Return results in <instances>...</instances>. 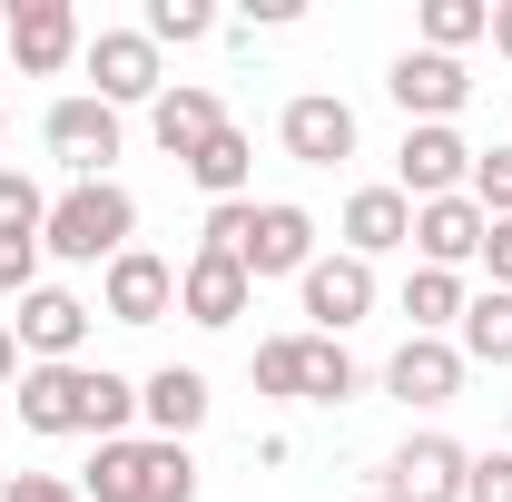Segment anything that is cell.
<instances>
[{
	"mask_svg": "<svg viewBox=\"0 0 512 502\" xmlns=\"http://www.w3.org/2000/svg\"><path fill=\"white\" fill-rule=\"evenodd\" d=\"M473 207H483V217H512V148H473Z\"/></svg>",
	"mask_w": 512,
	"mask_h": 502,
	"instance_id": "29",
	"label": "cell"
},
{
	"mask_svg": "<svg viewBox=\"0 0 512 502\" xmlns=\"http://www.w3.org/2000/svg\"><path fill=\"white\" fill-rule=\"evenodd\" d=\"M188 178L207 188V207L247 197V178H256V148H247V128H217V138H207V148L188 158Z\"/></svg>",
	"mask_w": 512,
	"mask_h": 502,
	"instance_id": "21",
	"label": "cell"
},
{
	"mask_svg": "<svg viewBox=\"0 0 512 502\" xmlns=\"http://www.w3.org/2000/svg\"><path fill=\"white\" fill-rule=\"evenodd\" d=\"M306 384V335H266L256 345V394H296Z\"/></svg>",
	"mask_w": 512,
	"mask_h": 502,
	"instance_id": "28",
	"label": "cell"
},
{
	"mask_svg": "<svg viewBox=\"0 0 512 502\" xmlns=\"http://www.w3.org/2000/svg\"><path fill=\"white\" fill-rule=\"evenodd\" d=\"M79 60H89V79H99V99H109V109L158 99V89H168V79H158V40H148V30H99Z\"/></svg>",
	"mask_w": 512,
	"mask_h": 502,
	"instance_id": "9",
	"label": "cell"
},
{
	"mask_svg": "<svg viewBox=\"0 0 512 502\" xmlns=\"http://www.w3.org/2000/svg\"><path fill=\"white\" fill-rule=\"evenodd\" d=\"M463 502H512V453H483L463 473Z\"/></svg>",
	"mask_w": 512,
	"mask_h": 502,
	"instance_id": "32",
	"label": "cell"
},
{
	"mask_svg": "<svg viewBox=\"0 0 512 502\" xmlns=\"http://www.w3.org/2000/svg\"><path fill=\"white\" fill-rule=\"evenodd\" d=\"M148 128H158V148H168V158L188 168L197 148H207V138L227 128V109H217V89H197V79H178V89H158V99H148Z\"/></svg>",
	"mask_w": 512,
	"mask_h": 502,
	"instance_id": "18",
	"label": "cell"
},
{
	"mask_svg": "<svg viewBox=\"0 0 512 502\" xmlns=\"http://www.w3.org/2000/svg\"><path fill=\"white\" fill-rule=\"evenodd\" d=\"M276 138H286V158H306V168H345V158H355V109L325 99V89H306V99H286Z\"/></svg>",
	"mask_w": 512,
	"mask_h": 502,
	"instance_id": "12",
	"label": "cell"
},
{
	"mask_svg": "<svg viewBox=\"0 0 512 502\" xmlns=\"http://www.w3.org/2000/svg\"><path fill=\"white\" fill-rule=\"evenodd\" d=\"M79 502H197V463L188 443H99Z\"/></svg>",
	"mask_w": 512,
	"mask_h": 502,
	"instance_id": "2",
	"label": "cell"
},
{
	"mask_svg": "<svg viewBox=\"0 0 512 502\" xmlns=\"http://www.w3.org/2000/svg\"><path fill=\"white\" fill-rule=\"evenodd\" d=\"M0 128H10V109H0Z\"/></svg>",
	"mask_w": 512,
	"mask_h": 502,
	"instance_id": "38",
	"label": "cell"
},
{
	"mask_svg": "<svg viewBox=\"0 0 512 502\" xmlns=\"http://www.w3.org/2000/svg\"><path fill=\"white\" fill-rule=\"evenodd\" d=\"M128 237H138V197H128L119 178H89V188L50 197L40 256H69V266H109V256H128Z\"/></svg>",
	"mask_w": 512,
	"mask_h": 502,
	"instance_id": "1",
	"label": "cell"
},
{
	"mask_svg": "<svg viewBox=\"0 0 512 502\" xmlns=\"http://www.w3.org/2000/svg\"><path fill=\"white\" fill-rule=\"evenodd\" d=\"M493 50L512 60V0H493Z\"/></svg>",
	"mask_w": 512,
	"mask_h": 502,
	"instance_id": "36",
	"label": "cell"
},
{
	"mask_svg": "<svg viewBox=\"0 0 512 502\" xmlns=\"http://www.w3.org/2000/svg\"><path fill=\"white\" fill-rule=\"evenodd\" d=\"M394 247H414V207H404V188H355L345 197V256H394Z\"/></svg>",
	"mask_w": 512,
	"mask_h": 502,
	"instance_id": "19",
	"label": "cell"
},
{
	"mask_svg": "<svg viewBox=\"0 0 512 502\" xmlns=\"http://www.w3.org/2000/svg\"><path fill=\"white\" fill-rule=\"evenodd\" d=\"M20 424L30 434H89V365H20Z\"/></svg>",
	"mask_w": 512,
	"mask_h": 502,
	"instance_id": "13",
	"label": "cell"
},
{
	"mask_svg": "<svg viewBox=\"0 0 512 502\" xmlns=\"http://www.w3.org/2000/svg\"><path fill=\"white\" fill-rule=\"evenodd\" d=\"M50 227V197L30 188L20 168H0V237H40Z\"/></svg>",
	"mask_w": 512,
	"mask_h": 502,
	"instance_id": "27",
	"label": "cell"
},
{
	"mask_svg": "<svg viewBox=\"0 0 512 502\" xmlns=\"http://www.w3.org/2000/svg\"><path fill=\"white\" fill-rule=\"evenodd\" d=\"M0 502H79V483H50V473H20V483H0Z\"/></svg>",
	"mask_w": 512,
	"mask_h": 502,
	"instance_id": "33",
	"label": "cell"
},
{
	"mask_svg": "<svg viewBox=\"0 0 512 502\" xmlns=\"http://www.w3.org/2000/svg\"><path fill=\"white\" fill-rule=\"evenodd\" d=\"M483 30H493V10H483V0H424V50H463V40H483Z\"/></svg>",
	"mask_w": 512,
	"mask_h": 502,
	"instance_id": "26",
	"label": "cell"
},
{
	"mask_svg": "<svg viewBox=\"0 0 512 502\" xmlns=\"http://www.w3.org/2000/svg\"><path fill=\"white\" fill-rule=\"evenodd\" d=\"M503 453H512V443H503Z\"/></svg>",
	"mask_w": 512,
	"mask_h": 502,
	"instance_id": "39",
	"label": "cell"
},
{
	"mask_svg": "<svg viewBox=\"0 0 512 502\" xmlns=\"http://www.w3.org/2000/svg\"><path fill=\"white\" fill-rule=\"evenodd\" d=\"M384 394H404V404H453V394H463V345H444V335H404L394 365H384Z\"/></svg>",
	"mask_w": 512,
	"mask_h": 502,
	"instance_id": "16",
	"label": "cell"
},
{
	"mask_svg": "<svg viewBox=\"0 0 512 502\" xmlns=\"http://www.w3.org/2000/svg\"><path fill=\"white\" fill-rule=\"evenodd\" d=\"M0 384H20V335L0 325Z\"/></svg>",
	"mask_w": 512,
	"mask_h": 502,
	"instance_id": "35",
	"label": "cell"
},
{
	"mask_svg": "<svg viewBox=\"0 0 512 502\" xmlns=\"http://www.w3.org/2000/svg\"><path fill=\"white\" fill-rule=\"evenodd\" d=\"M217 10L207 0H148V40H207Z\"/></svg>",
	"mask_w": 512,
	"mask_h": 502,
	"instance_id": "30",
	"label": "cell"
},
{
	"mask_svg": "<svg viewBox=\"0 0 512 502\" xmlns=\"http://www.w3.org/2000/svg\"><path fill=\"white\" fill-rule=\"evenodd\" d=\"M483 266H493V286L512 296V217H493V237H483Z\"/></svg>",
	"mask_w": 512,
	"mask_h": 502,
	"instance_id": "34",
	"label": "cell"
},
{
	"mask_svg": "<svg viewBox=\"0 0 512 502\" xmlns=\"http://www.w3.org/2000/svg\"><path fill=\"white\" fill-rule=\"evenodd\" d=\"M463 473H473V453H463L453 434H414L394 463H384L375 502H463Z\"/></svg>",
	"mask_w": 512,
	"mask_h": 502,
	"instance_id": "6",
	"label": "cell"
},
{
	"mask_svg": "<svg viewBox=\"0 0 512 502\" xmlns=\"http://www.w3.org/2000/svg\"><path fill=\"white\" fill-rule=\"evenodd\" d=\"M355 394V355L335 345V335H306V384H296V404H345Z\"/></svg>",
	"mask_w": 512,
	"mask_h": 502,
	"instance_id": "24",
	"label": "cell"
},
{
	"mask_svg": "<svg viewBox=\"0 0 512 502\" xmlns=\"http://www.w3.org/2000/svg\"><path fill=\"white\" fill-rule=\"evenodd\" d=\"M453 345H463V365H512V296H463V325H453Z\"/></svg>",
	"mask_w": 512,
	"mask_h": 502,
	"instance_id": "22",
	"label": "cell"
},
{
	"mask_svg": "<svg viewBox=\"0 0 512 502\" xmlns=\"http://www.w3.org/2000/svg\"><path fill=\"white\" fill-rule=\"evenodd\" d=\"M128 414H138V384L109 375V365H89V434H99V443H128Z\"/></svg>",
	"mask_w": 512,
	"mask_h": 502,
	"instance_id": "25",
	"label": "cell"
},
{
	"mask_svg": "<svg viewBox=\"0 0 512 502\" xmlns=\"http://www.w3.org/2000/svg\"><path fill=\"white\" fill-rule=\"evenodd\" d=\"M40 286V237H0V296H30Z\"/></svg>",
	"mask_w": 512,
	"mask_h": 502,
	"instance_id": "31",
	"label": "cell"
},
{
	"mask_svg": "<svg viewBox=\"0 0 512 502\" xmlns=\"http://www.w3.org/2000/svg\"><path fill=\"white\" fill-rule=\"evenodd\" d=\"M296 286H306L316 335H345V325H365V315H375V266H365V256H316Z\"/></svg>",
	"mask_w": 512,
	"mask_h": 502,
	"instance_id": "11",
	"label": "cell"
},
{
	"mask_svg": "<svg viewBox=\"0 0 512 502\" xmlns=\"http://www.w3.org/2000/svg\"><path fill=\"white\" fill-rule=\"evenodd\" d=\"M0 50H10V20H0Z\"/></svg>",
	"mask_w": 512,
	"mask_h": 502,
	"instance_id": "37",
	"label": "cell"
},
{
	"mask_svg": "<svg viewBox=\"0 0 512 502\" xmlns=\"http://www.w3.org/2000/svg\"><path fill=\"white\" fill-rule=\"evenodd\" d=\"M0 20H10V60L30 69V79H60V69L89 50L69 0H20V10H0Z\"/></svg>",
	"mask_w": 512,
	"mask_h": 502,
	"instance_id": "8",
	"label": "cell"
},
{
	"mask_svg": "<svg viewBox=\"0 0 512 502\" xmlns=\"http://www.w3.org/2000/svg\"><path fill=\"white\" fill-rule=\"evenodd\" d=\"M404 315H414V335H444V325H463V276H444V266H414V276H404Z\"/></svg>",
	"mask_w": 512,
	"mask_h": 502,
	"instance_id": "23",
	"label": "cell"
},
{
	"mask_svg": "<svg viewBox=\"0 0 512 502\" xmlns=\"http://www.w3.org/2000/svg\"><path fill=\"white\" fill-rule=\"evenodd\" d=\"M247 296H256V276L237 266V256H207V247H197L188 266H178V315H188V325H237Z\"/></svg>",
	"mask_w": 512,
	"mask_h": 502,
	"instance_id": "15",
	"label": "cell"
},
{
	"mask_svg": "<svg viewBox=\"0 0 512 502\" xmlns=\"http://www.w3.org/2000/svg\"><path fill=\"white\" fill-rule=\"evenodd\" d=\"M384 99H394L414 128H453V109L473 99V69L444 60V50H404V60H394V79H384Z\"/></svg>",
	"mask_w": 512,
	"mask_h": 502,
	"instance_id": "5",
	"label": "cell"
},
{
	"mask_svg": "<svg viewBox=\"0 0 512 502\" xmlns=\"http://www.w3.org/2000/svg\"><path fill=\"white\" fill-rule=\"evenodd\" d=\"M394 188H404V207L463 197V188H473V148H463V128H404V148H394Z\"/></svg>",
	"mask_w": 512,
	"mask_h": 502,
	"instance_id": "4",
	"label": "cell"
},
{
	"mask_svg": "<svg viewBox=\"0 0 512 502\" xmlns=\"http://www.w3.org/2000/svg\"><path fill=\"white\" fill-rule=\"evenodd\" d=\"M99 306L119 315V325H158V315L178 306V266H168V256H148V247L109 256V276H99Z\"/></svg>",
	"mask_w": 512,
	"mask_h": 502,
	"instance_id": "10",
	"label": "cell"
},
{
	"mask_svg": "<svg viewBox=\"0 0 512 502\" xmlns=\"http://www.w3.org/2000/svg\"><path fill=\"white\" fill-rule=\"evenodd\" d=\"M138 414L158 424V443H188L207 424V375L197 365H158V375L138 384Z\"/></svg>",
	"mask_w": 512,
	"mask_h": 502,
	"instance_id": "20",
	"label": "cell"
},
{
	"mask_svg": "<svg viewBox=\"0 0 512 502\" xmlns=\"http://www.w3.org/2000/svg\"><path fill=\"white\" fill-rule=\"evenodd\" d=\"M483 237H493V217L473 207V197H434V207H414V247H424V266H473L483 256Z\"/></svg>",
	"mask_w": 512,
	"mask_h": 502,
	"instance_id": "17",
	"label": "cell"
},
{
	"mask_svg": "<svg viewBox=\"0 0 512 502\" xmlns=\"http://www.w3.org/2000/svg\"><path fill=\"white\" fill-rule=\"evenodd\" d=\"M237 266H247L256 286H266V276H306V266H316V217H306L296 197H266L256 227H247V247H237Z\"/></svg>",
	"mask_w": 512,
	"mask_h": 502,
	"instance_id": "7",
	"label": "cell"
},
{
	"mask_svg": "<svg viewBox=\"0 0 512 502\" xmlns=\"http://www.w3.org/2000/svg\"><path fill=\"white\" fill-rule=\"evenodd\" d=\"M40 365H79V345H89V306L69 296V286H30L20 296V325H10Z\"/></svg>",
	"mask_w": 512,
	"mask_h": 502,
	"instance_id": "14",
	"label": "cell"
},
{
	"mask_svg": "<svg viewBox=\"0 0 512 502\" xmlns=\"http://www.w3.org/2000/svg\"><path fill=\"white\" fill-rule=\"evenodd\" d=\"M40 138H50V158H60L69 178L89 188V178H109V158H119V109H109L99 89H79V99H50Z\"/></svg>",
	"mask_w": 512,
	"mask_h": 502,
	"instance_id": "3",
	"label": "cell"
}]
</instances>
